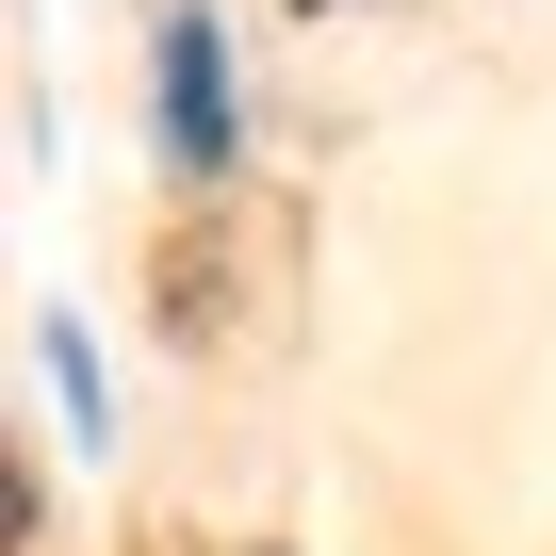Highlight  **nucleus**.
I'll list each match as a JSON object with an SVG mask.
<instances>
[{"label": "nucleus", "instance_id": "nucleus-1", "mask_svg": "<svg viewBox=\"0 0 556 556\" xmlns=\"http://www.w3.org/2000/svg\"><path fill=\"white\" fill-rule=\"evenodd\" d=\"M164 131H180V164H229V50H213V17L164 34Z\"/></svg>", "mask_w": 556, "mask_h": 556}]
</instances>
